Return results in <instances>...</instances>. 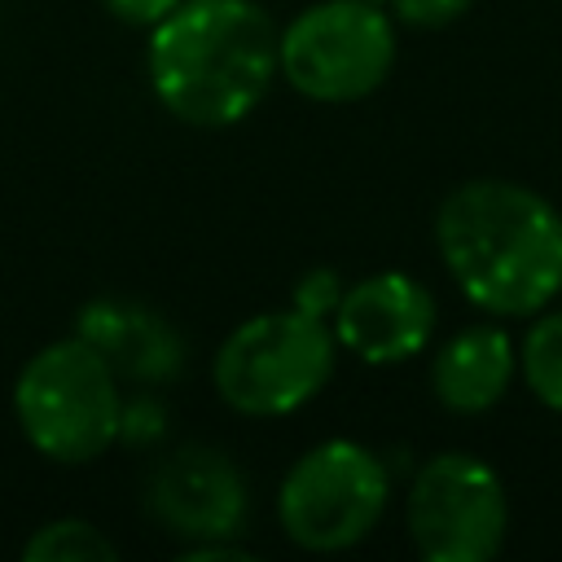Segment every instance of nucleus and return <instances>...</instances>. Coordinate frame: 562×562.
<instances>
[{
    "label": "nucleus",
    "mask_w": 562,
    "mask_h": 562,
    "mask_svg": "<svg viewBox=\"0 0 562 562\" xmlns=\"http://www.w3.org/2000/svg\"><path fill=\"white\" fill-rule=\"evenodd\" d=\"M443 268L492 316H531L562 290V215L514 180H465L435 215Z\"/></svg>",
    "instance_id": "1"
},
{
    "label": "nucleus",
    "mask_w": 562,
    "mask_h": 562,
    "mask_svg": "<svg viewBox=\"0 0 562 562\" xmlns=\"http://www.w3.org/2000/svg\"><path fill=\"white\" fill-rule=\"evenodd\" d=\"M281 31L255 0H180L145 48L154 97L193 127L246 119L281 75Z\"/></svg>",
    "instance_id": "2"
},
{
    "label": "nucleus",
    "mask_w": 562,
    "mask_h": 562,
    "mask_svg": "<svg viewBox=\"0 0 562 562\" xmlns=\"http://www.w3.org/2000/svg\"><path fill=\"white\" fill-rule=\"evenodd\" d=\"M13 417L40 457L88 465L119 439V378L79 334L57 338L22 364L13 382Z\"/></svg>",
    "instance_id": "3"
},
{
    "label": "nucleus",
    "mask_w": 562,
    "mask_h": 562,
    "mask_svg": "<svg viewBox=\"0 0 562 562\" xmlns=\"http://www.w3.org/2000/svg\"><path fill=\"white\" fill-rule=\"evenodd\" d=\"M338 338L325 316L303 307L259 312L241 321L215 351L211 382L233 413L285 417L303 408L334 373Z\"/></svg>",
    "instance_id": "4"
},
{
    "label": "nucleus",
    "mask_w": 562,
    "mask_h": 562,
    "mask_svg": "<svg viewBox=\"0 0 562 562\" xmlns=\"http://www.w3.org/2000/svg\"><path fill=\"white\" fill-rule=\"evenodd\" d=\"M386 465L356 439H325L307 448L281 479V531L307 553H338L360 544L386 514Z\"/></svg>",
    "instance_id": "5"
},
{
    "label": "nucleus",
    "mask_w": 562,
    "mask_h": 562,
    "mask_svg": "<svg viewBox=\"0 0 562 562\" xmlns=\"http://www.w3.org/2000/svg\"><path fill=\"white\" fill-rule=\"evenodd\" d=\"M281 79L321 105H347L382 88L395 61V26L373 0H321L281 31Z\"/></svg>",
    "instance_id": "6"
},
{
    "label": "nucleus",
    "mask_w": 562,
    "mask_h": 562,
    "mask_svg": "<svg viewBox=\"0 0 562 562\" xmlns=\"http://www.w3.org/2000/svg\"><path fill=\"white\" fill-rule=\"evenodd\" d=\"M509 527L496 470L470 452L430 457L408 487V536L430 562H487Z\"/></svg>",
    "instance_id": "7"
},
{
    "label": "nucleus",
    "mask_w": 562,
    "mask_h": 562,
    "mask_svg": "<svg viewBox=\"0 0 562 562\" xmlns=\"http://www.w3.org/2000/svg\"><path fill=\"white\" fill-rule=\"evenodd\" d=\"M246 479L241 470L206 443H184L162 457L145 479V509L154 522L189 544L233 540L246 522Z\"/></svg>",
    "instance_id": "8"
},
{
    "label": "nucleus",
    "mask_w": 562,
    "mask_h": 562,
    "mask_svg": "<svg viewBox=\"0 0 562 562\" xmlns=\"http://www.w3.org/2000/svg\"><path fill=\"white\" fill-rule=\"evenodd\" d=\"M435 334V299L408 272H373L342 290L334 338L364 364H400Z\"/></svg>",
    "instance_id": "9"
},
{
    "label": "nucleus",
    "mask_w": 562,
    "mask_h": 562,
    "mask_svg": "<svg viewBox=\"0 0 562 562\" xmlns=\"http://www.w3.org/2000/svg\"><path fill=\"white\" fill-rule=\"evenodd\" d=\"M75 334L114 369V378L158 386L180 373L184 364V338L176 325L132 299H92L79 312Z\"/></svg>",
    "instance_id": "10"
},
{
    "label": "nucleus",
    "mask_w": 562,
    "mask_h": 562,
    "mask_svg": "<svg viewBox=\"0 0 562 562\" xmlns=\"http://www.w3.org/2000/svg\"><path fill=\"white\" fill-rule=\"evenodd\" d=\"M514 378V347L509 334L496 325H470L452 334L430 369L435 395L452 413H487Z\"/></svg>",
    "instance_id": "11"
},
{
    "label": "nucleus",
    "mask_w": 562,
    "mask_h": 562,
    "mask_svg": "<svg viewBox=\"0 0 562 562\" xmlns=\"http://www.w3.org/2000/svg\"><path fill=\"white\" fill-rule=\"evenodd\" d=\"M22 558L26 562H92V558L105 562V558H119V549L92 522H83V518H57V522H44L22 544Z\"/></svg>",
    "instance_id": "12"
},
{
    "label": "nucleus",
    "mask_w": 562,
    "mask_h": 562,
    "mask_svg": "<svg viewBox=\"0 0 562 562\" xmlns=\"http://www.w3.org/2000/svg\"><path fill=\"white\" fill-rule=\"evenodd\" d=\"M522 378L544 408L562 413V312L540 316L522 338Z\"/></svg>",
    "instance_id": "13"
},
{
    "label": "nucleus",
    "mask_w": 562,
    "mask_h": 562,
    "mask_svg": "<svg viewBox=\"0 0 562 562\" xmlns=\"http://www.w3.org/2000/svg\"><path fill=\"white\" fill-rule=\"evenodd\" d=\"M474 0H391V13L404 22V26H417V31H439L448 22H457Z\"/></svg>",
    "instance_id": "14"
},
{
    "label": "nucleus",
    "mask_w": 562,
    "mask_h": 562,
    "mask_svg": "<svg viewBox=\"0 0 562 562\" xmlns=\"http://www.w3.org/2000/svg\"><path fill=\"white\" fill-rule=\"evenodd\" d=\"M338 299H342V285H338V277H334L329 268L307 272V277L294 285V307H303V312H312V316H334Z\"/></svg>",
    "instance_id": "15"
},
{
    "label": "nucleus",
    "mask_w": 562,
    "mask_h": 562,
    "mask_svg": "<svg viewBox=\"0 0 562 562\" xmlns=\"http://www.w3.org/2000/svg\"><path fill=\"white\" fill-rule=\"evenodd\" d=\"M123 26H136V31H154L180 0H101Z\"/></svg>",
    "instance_id": "16"
}]
</instances>
